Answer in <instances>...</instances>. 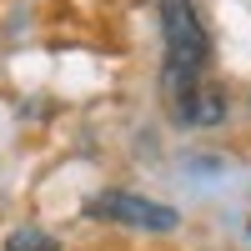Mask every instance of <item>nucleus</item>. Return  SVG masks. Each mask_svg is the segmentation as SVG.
<instances>
[{
	"label": "nucleus",
	"mask_w": 251,
	"mask_h": 251,
	"mask_svg": "<svg viewBox=\"0 0 251 251\" xmlns=\"http://www.w3.org/2000/svg\"><path fill=\"white\" fill-rule=\"evenodd\" d=\"M91 221H106V226H126V231H176L181 226V211L166 201H151V196H136V191H121V186H111V191L91 196L86 206H80Z\"/></svg>",
	"instance_id": "2"
},
{
	"label": "nucleus",
	"mask_w": 251,
	"mask_h": 251,
	"mask_svg": "<svg viewBox=\"0 0 251 251\" xmlns=\"http://www.w3.org/2000/svg\"><path fill=\"white\" fill-rule=\"evenodd\" d=\"M5 251H60V241L46 231V226H15L5 236Z\"/></svg>",
	"instance_id": "4"
},
{
	"label": "nucleus",
	"mask_w": 251,
	"mask_h": 251,
	"mask_svg": "<svg viewBox=\"0 0 251 251\" xmlns=\"http://www.w3.org/2000/svg\"><path fill=\"white\" fill-rule=\"evenodd\" d=\"M171 116H176V126H191V131H211V126H221L226 121V91L221 86H201L196 91H186V96H176L171 100Z\"/></svg>",
	"instance_id": "3"
},
{
	"label": "nucleus",
	"mask_w": 251,
	"mask_h": 251,
	"mask_svg": "<svg viewBox=\"0 0 251 251\" xmlns=\"http://www.w3.org/2000/svg\"><path fill=\"white\" fill-rule=\"evenodd\" d=\"M161 10V75H166V96H186L206 80L211 66V35L201 25L196 0H156Z\"/></svg>",
	"instance_id": "1"
}]
</instances>
